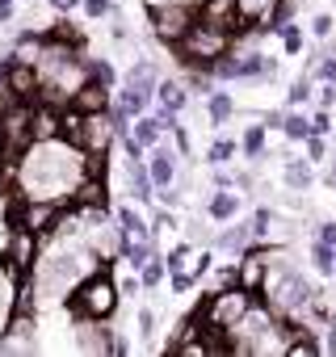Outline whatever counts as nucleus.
Returning a JSON list of instances; mask_svg holds the SVG:
<instances>
[{"instance_id":"nucleus-1","label":"nucleus","mask_w":336,"mask_h":357,"mask_svg":"<svg viewBox=\"0 0 336 357\" xmlns=\"http://www.w3.org/2000/svg\"><path fill=\"white\" fill-rule=\"evenodd\" d=\"M80 181V168L68 164V151L59 139H47V143H30V155L22 164V185L30 198H51L59 202V194L76 190Z\"/></svg>"},{"instance_id":"nucleus-2","label":"nucleus","mask_w":336,"mask_h":357,"mask_svg":"<svg viewBox=\"0 0 336 357\" xmlns=\"http://www.w3.org/2000/svg\"><path fill=\"white\" fill-rule=\"evenodd\" d=\"M248 311H252V290H244V286H227V290L211 294L206 307H202L198 315H202L206 332H219V328H236V324H244Z\"/></svg>"},{"instance_id":"nucleus-3","label":"nucleus","mask_w":336,"mask_h":357,"mask_svg":"<svg viewBox=\"0 0 336 357\" xmlns=\"http://www.w3.org/2000/svg\"><path fill=\"white\" fill-rule=\"evenodd\" d=\"M177 47H181V59H190V63H198V68H211L215 59L227 55L231 38H227V30H219V26L194 22V26L177 38Z\"/></svg>"},{"instance_id":"nucleus-4","label":"nucleus","mask_w":336,"mask_h":357,"mask_svg":"<svg viewBox=\"0 0 336 357\" xmlns=\"http://www.w3.org/2000/svg\"><path fill=\"white\" fill-rule=\"evenodd\" d=\"M114 307H118V286H114L105 273L84 278V282L76 286V294H72V311H76L80 319H109Z\"/></svg>"},{"instance_id":"nucleus-5","label":"nucleus","mask_w":336,"mask_h":357,"mask_svg":"<svg viewBox=\"0 0 336 357\" xmlns=\"http://www.w3.org/2000/svg\"><path fill=\"white\" fill-rule=\"evenodd\" d=\"M30 105L26 101H13L9 109H0V147H5L9 155H17V151H26L30 143H34V135H30Z\"/></svg>"},{"instance_id":"nucleus-6","label":"nucleus","mask_w":336,"mask_h":357,"mask_svg":"<svg viewBox=\"0 0 336 357\" xmlns=\"http://www.w3.org/2000/svg\"><path fill=\"white\" fill-rule=\"evenodd\" d=\"M114 135H118V122H114L109 109H101V114H84L80 135H76V151H84V155H105V147L114 143Z\"/></svg>"},{"instance_id":"nucleus-7","label":"nucleus","mask_w":336,"mask_h":357,"mask_svg":"<svg viewBox=\"0 0 336 357\" xmlns=\"http://www.w3.org/2000/svg\"><path fill=\"white\" fill-rule=\"evenodd\" d=\"M151 26L164 43H177L190 26H194V9L190 5H155L151 9Z\"/></svg>"},{"instance_id":"nucleus-8","label":"nucleus","mask_w":336,"mask_h":357,"mask_svg":"<svg viewBox=\"0 0 336 357\" xmlns=\"http://www.w3.org/2000/svg\"><path fill=\"white\" fill-rule=\"evenodd\" d=\"M265 290H269L273 311H298V307L307 303V286H303V278H294V273H286V278H269V273H265Z\"/></svg>"},{"instance_id":"nucleus-9","label":"nucleus","mask_w":336,"mask_h":357,"mask_svg":"<svg viewBox=\"0 0 336 357\" xmlns=\"http://www.w3.org/2000/svg\"><path fill=\"white\" fill-rule=\"evenodd\" d=\"M5 265H9V273H13V278H22V273L34 265V231H26V227H17V231H13L9 252H5Z\"/></svg>"},{"instance_id":"nucleus-10","label":"nucleus","mask_w":336,"mask_h":357,"mask_svg":"<svg viewBox=\"0 0 336 357\" xmlns=\"http://www.w3.org/2000/svg\"><path fill=\"white\" fill-rule=\"evenodd\" d=\"M198 22L219 26V30H227V34H231V30L240 26V9H236V0H202Z\"/></svg>"},{"instance_id":"nucleus-11","label":"nucleus","mask_w":336,"mask_h":357,"mask_svg":"<svg viewBox=\"0 0 336 357\" xmlns=\"http://www.w3.org/2000/svg\"><path fill=\"white\" fill-rule=\"evenodd\" d=\"M5 89H9L17 101H30V97L38 93V72H34V63H13V59H9V72H5Z\"/></svg>"},{"instance_id":"nucleus-12","label":"nucleus","mask_w":336,"mask_h":357,"mask_svg":"<svg viewBox=\"0 0 336 357\" xmlns=\"http://www.w3.org/2000/svg\"><path fill=\"white\" fill-rule=\"evenodd\" d=\"M72 105H76L80 114H101V109H109V84L84 80V84L72 93Z\"/></svg>"},{"instance_id":"nucleus-13","label":"nucleus","mask_w":336,"mask_h":357,"mask_svg":"<svg viewBox=\"0 0 336 357\" xmlns=\"http://www.w3.org/2000/svg\"><path fill=\"white\" fill-rule=\"evenodd\" d=\"M59 130H63V126H59V114H55V109H51V105L43 101V105H38V109L30 114V135H34V143L59 139Z\"/></svg>"},{"instance_id":"nucleus-14","label":"nucleus","mask_w":336,"mask_h":357,"mask_svg":"<svg viewBox=\"0 0 336 357\" xmlns=\"http://www.w3.org/2000/svg\"><path fill=\"white\" fill-rule=\"evenodd\" d=\"M265 273H269V269H265V257H261V252H248V257L240 261V273H236V278H240L244 290H261V286H265Z\"/></svg>"},{"instance_id":"nucleus-15","label":"nucleus","mask_w":336,"mask_h":357,"mask_svg":"<svg viewBox=\"0 0 336 357\" xmlns=\"http://www.w3.org/2000/svg\"><path fill=\"white\" fill-rule=\"evenodd\" d=\"M72 198H76L80 206H105V185H101V176H93V172H89V181L80 176L76 190H72Z\"/></svg>"},{"instance_id":"nucleus-16","label":"nucleus","mask_w":336,"mask_h":357,"mask_svg":"<svg viewBox=\"0 0 336 357\" xmlns=\"http://www.w3.org/2000/svg\"><path fill=\"white\" fill-rule=\"evenodd\" d=\"M282 0H236V9H240V22H269L277 13Z\"/></svg>"},{"instance_id":"nucleus-17","label":"nucleus","mask_w":336,"mask_h":357,"mask_svg":"<svg viewBox=\"0 0 336 357\" xmlns=\"http://www.w3.org/2000/svg\"><path fill=\"white\" fill-rule=\"evenodd\" d=\"M147 176H151V185L168 190L173 185V155L168 151H151V164H147Z\"/></svg>"},{"instance_id":"nucleus-18","label":"nucleus","mask_w":336,"mask_h":357,"mask_svg":"<svg viewBox=\"0 0 336 357\" xmlns=\"http://www.w3.org/2000/svg\"><path fill=\"white\" fill-rule=\"evenodd\" d=\"M185 101H190V97H185V89H181L177 80H164V84H160V105H164L168 114H173V109H181Z\"/></svg>"},{"instance_id":"nucleus-19","label":"nucleus","mask_w":336,"mask_h":357,"mask_svg":"<svg viewBox=\"0 0 336 357\" xmlns=\"http://www.w3.org/2000/svg\"><path fill=\"white\" fill-rule=\"evenodd\" d=\"M143 105H147V97L126 84L122 89V101H118V118H135V114H143Z\"/></svg>"},{"instance_id":"nucleus-20","label":"nucleus","mask_w":336,"mask_h":357,"mask_svg":"<svg viewBox=\"0 0 336 357\" xmlns=\"http://www.w3.org/2000/svg\"><path fill=\"white\" fill-rule=\"evenodd\" d=\"M118 223H122V227H126V231H122V236H126V240H139V244H143V240H147V236H151V231H147V227H143V223H139V215H135V211H126V206H122V211H118Z\"/></svg>"},{"instance_id":"nucleus-21","label":"nucleus","mask_w":336,"mask_h":357,"mask_svg":"<svg viewBox=\"0 0 336 357\" xmlns=\"http://www.w3.org/2000/svg\"><path fill=\"white\" fill-rule=\"evenodd\" d=\"M286 185H294V190H307V185H311L307 160H290V164H286Z\"/></svg>"},{"instance_id":"nucleus-22","label":"nucleus","mask_w":336,"mask_h":357,"mask_svg":"<svg viewBox=\"0 0 336 357\" xmlns=\"http://www.w3.org/2000/svg\"><path fill=\"white\" fill-rule=\"evenodd\" d=\"M126 84H130V89H139V93L147 97V93L155 89V68H147V63H139V68L130 72V80H126Z\"/></svg>"},{"instance_id":"nucleus-23","label":"nucleus","mask_w":336,"mask_h":357,"mask_svg":"<svg viewBox=\"0 0 336 357\" xmlns=\"http://www.w3.org/2000/svg\"><path fill=\"white\" fill-rule=\"evenodd\" d=\"M311 261H315V269H319V278H328V273L336 269V257H332V244H315V248H311Z\"/></svg>"},{"instance_id":"nucleus-24","label":"nucleus","mask_w":336,"mask_h":357,"mask_svg":"<svg viewBox=\"0 0 336 357\" xmlns=\"http://www.w3.org/2000/svg\"><path fill=\"white\" fill-rule=\"evenodd\" d=\"M282 126H286V139H307V135H311V122L298 118V114H286Z\"/></svg>"},{"instance_id":"nucleus-25","label":"nucleus","mask_w":336,"mask_h":357,"mask_svg":"<svg viewBox=\"0 0 336 357\" xmlns=\"http://www.w3.org/2000/svg\"><path fill=\"white\" fill-rule=\"evenodd\" d=\"M236 211H240V198H231V194H219V198L211 202V215H215V219H231Z\"/></svg>"},{"instance_id":"nucleus-26","label":"nucleus","mask_w":336,"mask_h":357,"mask_svg":"<svg viewBox=\"0 0 336 357\" xmlns=\"http://www.w3.org/2000/svg\"><path fill=\"white\" fill-rule=\"evenodd\" d=\"M38 55H43V43H38V38H26V43L17 47L13 63H38Z\"/></svg>"},{"instance_id":"nucleus-27","label":"nucleus","mask_w":336,"mask_h":357,"mask_svg":"<svg viewBox=\"0 0 336 357\" xmlns=\"http://www.w3.org/2000/svg\"><path fill=\"white\" fill-rule=\"evenodd\" d=\"M80 349H89V353H109L114 340H105V336H97V328H89V332L80 336Z\"/></svg>"},{"instance_id":"nucleus-28","label":"nucleus","mask_w":336,"mask_h":357,"mask_svg":"<svg viewBox=\"0 0 336 357\" xmlns=\"http://www.w3.org/2000/svg\"><path fill=\"white\" fill-rule=\"evenodd\" d=\"M206 109H211V118H215V122H227V118H231V97H223V93H215Z\"/></svg>"},{"instance_id":"nucleus-29","label":"nucleus","mask_w":336,"mask_h":357,"mask_svg":"<svg viewBox=\"0 0 336 357\" xmlns=\"http://www.w3.org/2000/svg\"><path fill=\"white\" fill-rule=\"evenodd\" d=\"M160 278H164V261L151 252V257H147V265H143V286H155Z\"/></svg>"},{"instance_id":"nucleus-30","label":"nucleus","mask_w":336,"mask_h":357,"mask_svg":"<svg viewBox=\"0 0 336 357\" xmlns=\"http://www.w3.org/2000/svg\"><path fill=\"white\" fill-rule=\"evenodd\" d=\"M231 155H236V143H231V139H219V143L211 147V160H215V164H227Z\"/></svg>"},{"instance_id":"nucleus-31","label":"nucleus","mask_w":336,"mask_h":357,"mask_svg":"<svg viewBox=\"0 0 336 357\" xmlns=\"http://www.w3.org/2000/svg\"><path fill=\"white\" fill-rule=\"evenodd\" d=\"M261 147H265V130H261V126H252V130L244 135V151H248V155H257Z\"/></svg>"},{"instance_id":"nucleus-32","label":"nucleus","mask_w":336,"mask_h":357,"mask_svg":"<svg viewBox=\"0 0 336 357\" xmlns=\"http://www.w3.org/2000/svg\"><path fill=\"white\" fill-rule=\"evenodd\" d=\"M282 43H286V51H298V47H303V38H298V30H294L290 22H282Z\"/></svg>"},{"instance_id":"nucleus-33","label":"nucleus","mask_w":336,"mask_h":357,"mask_svg":"<svg viewBox=\"0 0 336 357\" xmlns=\"http://www.w3.org/2000/svg\"><path fill=\"white\" fill-rule=\"evenodd\" d=\"M319 344H311V340H286V353H294V357H311Z\"/></svg>"},{"instance_id":"nucleus-34","label":"nucleus","mask_w":336,"mask_h":357,"mask_svg":"<svg viewBox=\"0 0 336 357\" xmlns=\"http://www.w3.org/2000/svg\"><path fill=\"white\" fill-rule=\"evenodd\" d=\"M307 155H311V160L323 155V135H307Z\"/></svg>"},{"instance_id":"nucleus-35","label":"nucleus","mask_w":336,"mask_h":357,"mask_svg":"<svg viewBox=\"0 0 336 357\" xmlns=\"http://www.w3.org/2000/svg\"><path fill=\"white\" fill-rule=\"evenodd\" d=\"M311 30H315V34H319V38H323V34H328V30H332V17H328V13H319V17H315V22H311Z\"/></svg>"},{"instance_id":"nucleus-36","label":"nucleus","mask_w":336,"mask_h":357,"mask_svg":"<svg viewBox=\"0 0 336 357\" xmlns=\"http://www.w3.org/2000/svg\"><path fill=\"white\" fill-rule=\"evenodd\" d=\"M93 80H101V84H114V72H109L105 63H93Z\"/></svg>"},{"instance_id":"nucleus-37","label":"nucleus","mask_w":336,"mask_h":357,"mask_svg":"<svg viewBox=\"0 0 336 357\" xmlns=\"http://www.w3.org/2000/svg\"><path fill=\"white\" fill-rule=\"evenodd\" d=\"M307 93H311V84H307V80H298V84L290 89V101L298 105V101H307Z\"/></svg>"},{"instance_id":"nucleus-38","label":"nucleus","mask_w":336,"mask_h":357,"mask_svg":"<svg viewBox=\"0 0 336 357\" xmlns=\"http://www.w3.org/2000/svg\"><path fill=\"white\" fill-rule=\"evenodd\" d=\"M319 244H332L336 248V223H323L319 227Z\"/></svg>"},{"instance_id":"nucleus-39","label":"nucleus","mask_w":336,"mask_h":357,"mask_svg":"<svg viewBox=\"0 0 336 357\" xmlns=\"http://www.w3.org/2000/svg\"><path fill=\"white\" fill-rule=\"evenodd\" d=\"M84 9H89V17H101L109 5H105V0H84Z\"/></svg>"},{"instance_id":"nucleus-40","label":"nucleus","mask_w":336,"mask_h":357,"mask_svg":"<svg viewBox=\"0 0 336 357\" xmlns=\"http://www.w3.org/2000/svg\"><path fill=\"white\" fill-rule=\"evenodd\" d=\"M332 101H336V89H332V80H328V84L319 89V105H332Z\"/></svg>"},{"instance_id":"nucleus-41","label":"nucleus","mask_w":336,"mask_h":357,"mask_svg":"<svg viewBox=\"0 0 336 357\" xmlns=\"http://www.w3.org/2000/svg\"><path fill=\"white\" fill-rule=\"evenodd\" d=\"M319 72H323V80H332V84H336V59H323V68H319Z\"/></svg>"},{"instance_id":"nucleus-42","label":"nucleus","mask_w":336,"mask_h":357,"mask_svg":"<svg viewBox=\"0 0 336 357\" xmlns=\"http://www.w3.org/2000/svg\"><path fill=\"white\" fill-rule=\"evenodd\" d=\"M181 261H185V248H173V257H168V269H181Z\"/></svg>"},{"instance_id":"nucleus-43","label":"nucleus","mask_w":336,"mask_h":357,"mask_svg":"<svg viewBox=\"0 0 336 357\" xmlns=\"http://www.w3.org/2000/svg\"><path fill=\"white\" fill-rule=\"evenodd\" d=\"M323 130H328V114H319V118L311 122V135H323Z\"/></svg>"},{"instance_id":"nucleus-44","label":"nucleus","mask_w":336,"mask_h":357,"mask_svg":"<svg viewBox=\"0 0 336 357\" xmlns=\"http://www.w3.org/2000/svg\"><path fill=\"white\" fill-rule=\"evenodd\" d=\"M173 286H177V290H185V286H190V273H181V269H173Z\"/></svg>"},{"instance_id":"nucleus-45","label":"nucleus","mask_w":336,"mask_h":357,"mask_svg":"<svg viewBox=\"0 0 336 357\" xmlns=\"http://www.w3.org/2000/svg\"><path fill=\"white\" fill-rule=\"evenodd\" d=\"M55 9H76V0H51Z\"/></svg>"},{"instance_id":"nucleus-46","label":"nucleus","mask_w":336,"mask_h":357,"mask_svg":"<svg viewBox=\"0 0 336 357\" xmlns=\"http://www.w3.org/2000/svg\"><path fill=\"white\" fill-rule=\"evenodd\" d=\"M9 5H13V0H0V17H9Z\"/></svg>"},{"instance_id":"nucleus-47","label":"nucleus","mask_w":336,"mask_h":357,"mask_svg":"<svg viewBox=\"0 0 336 357\" xmlns=\"http://www.w3.org/2000/svg\"><path fill=\"white\" fill-rule=\"evenodd\" d=\"M332 168H336V164H332Z\"/></svg>"}]
</instances>
